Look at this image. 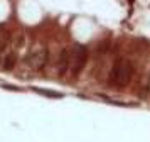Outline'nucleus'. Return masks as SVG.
Masks as SVG:
<instances>
[{
    "instance_id": "1",
    "label": "nucleus",
    "mask_w": 150,
    "mask_h": 142,
    "mask_svg": "<svg viewBox=\"0 0 150 142\" xmlns=\"http://www.w3.org/2000/svg\"><path fill=\"white\" fill-rule=\"evenodd\" d=\"M135 73V63L127 59H118L111 66V71L108 74V85L115 88H125L132 81V76Z\"/></svg>"
},
{
    "instance_id": "6",
    "label": "nucleus",
    "mask_w": 150,
    "mask_h": 142,
    "mask_svg": "<svg viewBox=\"0 0 150 142\" xmlns=\"http://www.w3.org/2000/svg\"><path fill=\"white\" fill-rule=\"evenodd\" d=\"M34 91H37V93L41 95H46V96H49V98H61L62 95L57 93V91H51V90H44V88H32Z\"/></svg>"
},
{
    "instance_id": "2",
    "label": "nucleus",
    "mask_w": 150,
    "mask_h": 142,
    "mask_svg": "<svg viewBox=\"0 0 150 142\" xmlns=\"http://www.w3.org/2000/svg\"><path fill=\"white\" fill-rule=\"evenodd\" d=\"M86 63H88V49H86V46H79V44L74 46L73 47V58H71V69H69L71 78H78L83 73Z\"/></svg>"
},
{
    "instance_id": "4",
    "label": "nucleus",
    "mask_w": 150,
    "mask_h": 142,
    "mask_svg": "<svg viewBox=\"0 0 150 142\" xmlns=\"http://www.w3.org/2000/svg\"><path fill=\"white\" fill-rule=\"evenodd\" d=\"M71 58H73V51H69V49H62L61 54H59V59H57V74L61 78L66 73H69V69H71Z\"/></svg>"
},
{
    "instance_id": "3",
    "label": "nucleus",
    "mask_w": 150,
    "mask_h": 142,
    "mask_svg": "<svg viewBox=\"0 0 150 142\" xmlns=\"http://www.w3.org/2000/svg\"><path fill=\"white\" fill-rule=\"evenodd\" d=\"M47 61H49V49L46 44H41L39 47H35L34 51L27 56V64L34 71H39V73L44 71Z\"/></svg>"
},
{
    "instance_id": "5",
    "label": "nucleus",
    "mask_w": 150,
    "mask_h": 142,
    "mask_svg": "<svg viewBox=\"0 0 150 142\" xmlns=\"http://www.w3.org/2000/svg\"><path fill=\"white\" fill-rule=\"evenodd\" d=\"M15 63H17V51H10V53H7V56L4 58L2 69H4V71H12L15 68Z\"/></svg>"
}]
</instances>
